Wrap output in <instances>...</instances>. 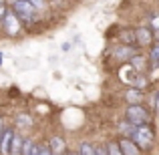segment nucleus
<instances>
[{"mask_svg":"<svg viewBox=\"0 0 159 155\" xmlns=\"http://www.w3.org/2000/svg\"><path fill=\"white\" fill-rule=\"evenodd\" d=\"M131 139H133L135 145H141V147L147 149V147L153 145V133L147 125H141V127H137V129L131 131Z\"/></svg>","mask_w":159,"mask_h":155,"instance_id":"nucleus-1","label":"nucleus"},{"mask_svg":"<svg viewBox=\"0 0 159 155\" xmlns=\"http://www.w3.org/2000/svg\"><path fill=\"white\" fill-rule=\"evenodd\" d=\"M127 121L133 123V125H137V127H141V125H145V121H147V111H145L141 105H129Z\"/></svg>","mask_w":159,"mask_h":155,"instance_id":"nucleus-2","label":"nucleus"},{"mask_svg":"<svg viewBox=\"0 0 159 155\" xmlns=\"http://www.w3.org/2000/svg\"><path fill=\"white\" fill-rule=\"evenodd\" d=\"M14 14L30 20L32 16H34V6H32L28 0H16V2H14Z\"/></svg>","mask_w":159,"mask_h":155,"instance_id":"nucleus-3","label":"nucleus"},{"mask_svg":"<svg viewBox=\"0 0 159 155\" xmlns=\"http://www.w3.org/2000/svg\"><path fill=\"white\" fill-rule=\"evenodd\" d=\"M2 24H4V28H6L8 34H18L20 24H18V18H16L14 12H6V16L2 18Z\"/></svg>","mask_w":159,"mask_h":155,"instance_id":"nucleus-4","label":"nucleus"},{"mask_svg":"<svg viewBox=\"0 0 159 155\" xmlns=\"http://www.w3.org/2000/svg\"><path fill=\"white\" fill-rule=\"evenodd\" d=\"M12 141H14V133H12L10 129H4L2 139H0V153H2V155H10Z\"/></svg>","mask_w":159,"mask_h":155,"instance_id":"nucleus-5","label":"nucleus"},{"mask_svg":"<svg viewBox=\"0 0 159 155\" xmlns=\"http://www.w3.org/2000/svg\"><path fill=\"white\" fill-rule=\"evenodd\" d=\"M121 151H123V155H139V151H137V145L133 143L131 139H123L119 143Z\"/></svg>","mask_w":159,"mask_h":155,"instance_id":"nucleus-6","label":"nucleus"},{"mask_svg":"<svg viewBox=\"0 0 159 155\" xmlns=\"http://www.w3.org/2000/svg\"><path fill=\"white\" fill-rule=\"evenodd\" d=\"M135 36L139 40V44H151V30L149 28H139L135 32Z\"/></svg>","mask_w":159,"mask_h":155,"instance_id":"nucleus-7","label":"nucleus"},{"mask_svg":"<svg viewBox=\"0 0 159 155\" xmlns=\"http://www.w3.org/2000/svg\"><path fill=\"white\" fill-rule=\"evenodd\" d=\"M22 155H40V145H34L32 141H24Z\"/></svg>","mask_w":159,"mask_h":155,"instance_id":"nucleus-8","label":"nucleus"},{"mask_svg":"<svg viewBox=\"0 0 159 155\" xmlns=\"http://www.w3.org/2000/svg\"><path fill=\"white\" fill-rule=\"evenodd\" d=\"M125 97H127V101L131 103V105H139L141 103V91L139 89H131V91H127V95H125Z\"/></svg>","mask_w":159,"mask_h":155,"instance_id":"nucleus-9","label":"nucleus"},{"mask_svg":"<svg viewBox=\"0 0 159 155\" xmlns=\"http://www.w3.org/2000/svg\"><path fill=\"white\" fill-rule=\"evenodd\" d=\"M22 145H24V141L20 139L18 135H14V141H12V149H10V155H22Z\"/></svg>","mask_w":159,"mask_h":155,"instance_id":"nucleus-10","label":"nucleus"},{"mask_svg":"<svg viewBox=\"0 0 159 155\" xmlns=\"http://www.w3.org/2000/svg\"><path fill=\"white\" fill-rule=\"evenodd\" d=\"M48 147H51V151H52V153H62V149H65V141L58 139V137H52V139H51V145H48Z\"/></svg>","mask_w":159,"mask_h":155,"instance_id":"nucleus-11","label":"nucleus"},{"mask_svg":"<svg viewBox=\"0 0 159 155\" xmlns=\"http://www.w3.org/2000/svg\"><path fill=\"white\" fill-rule=\"evenodd\" d=\"M131 65L135 66L137 71H143V69H145V58H143V57H133V58H131Z\"/></svg>","mask_w":159,"mask_h":155,"instance_id":"nucleus-12","label":"nucleus"},{"mask_svg":"<svg viewBox=\"0 0 159 155\" xmlns=\"http://www.w3.org/2000/svg\"><path fill=\"white\" fill-rule=\"evenodd\" d=\"M107 153L109 155H123V151H121L119 143H109L107 145Z\"/></svg>","mask_w":159,"mask_h":155,"instance_id":"nucleus-13","label":"nucleus"},{"mask_svg":"<svg viewBox=\"0 0 159 155\" xmlns=\"http://www.w3.org/2000/svg\"><path fill=\"white\" fill-rule=\"evenodd\" d=\"M121 40H125V43H135V36H133L131 32H129V34L123 32V34H121Z\"/></svg>","mask_w":159,"mask_h":155,"instance_id":"nucleus-14","label":"nucleus"},{"mask_svg":"<svg viewBox=\"0 0 159 155\" xmlns=\"http://www.w3.org/2000/svg\"><path fill=\"white\" fill-rule=\"evenodd\" d=\"M151 58H153V61H155V62H159V43L155 44V48H153V51H151Z\"/></svg>","mask_w":159,"mask_h":155,"instance_id":"nucleus-15","label":"nucleus"},{"mask_svg":"<svg viewBox=\"0 0 159 155\" xmlns=\"http://www.w3.org/2000/svg\"><path fill=\"white\" fill-rule=\"evenodd\" d=\"M34 8H44V0H28Z\"/></svg>","mask_w":159,"mask_h":155,"instance_id":"nucleus-16","label":"nucleus"},{"mask_svg":"<svg viewBox=\"0 0 159 155\" xmlns=\"http://www.w3.org/2000/svg\"><path fill=\"white\" fill-rule=\"evenodd\" d=\"M40 155H52L51 147H44V145H40Z\"/></svg>","mask_w":159,"mask_h":155,"instance_id":"nucleus-17","label":"nucleus"},{"mask_svg":"<svg viewBox=\"0 0 159 155\" xmlns=\"http://www.w3.org/2000/svg\"><path fill=\"white\" fill-rule=\"evenodd\" d=\"M4 16H6V12H4V6L0 4V18H4Z\"/></svg>","mask_w":159,"mask_h":155,"instance_id":"nucleus-18","label":"nucleus"},{"mask_svg":"<svg viewBox=\"0 0 159 155\" xmlns=\"http://www.w3.org/2000/svg\"><path fill=\"white\" fill-rule=\"evenodd\" d=\"M155 97H157V103H155V107H157V113H159V93L155 95Z\"/></svg>","mask_w":159,"mask_h":155,"instance_id":"nucleus-19","label":"nucleus"},{"mask_svg":"<svg viewBox=\"0 0 159 155\" xmlns=\"http://www.w3.org/2000/svg\"><path fill=\"white\" fill-rule=\"evenodd\" d=\"M0 62H2V54H0Z\"/></svg>","mask_w":159,"mask_h":155,"instance_id":"nucleus-20","label":"nucleus"}]
</instances>
